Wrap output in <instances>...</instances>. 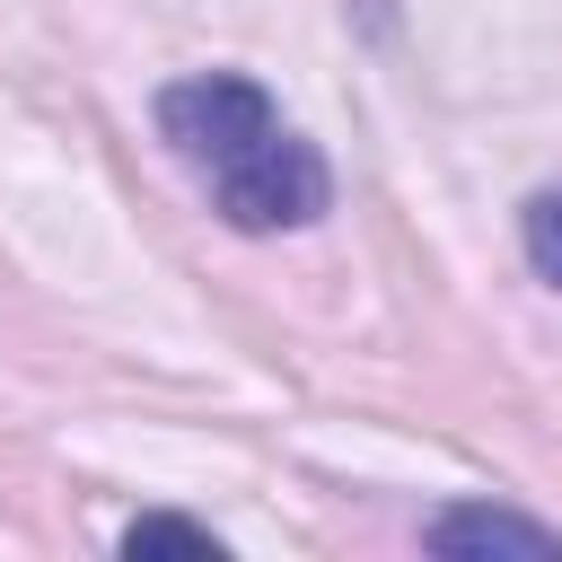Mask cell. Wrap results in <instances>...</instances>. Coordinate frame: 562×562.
Returning a JSON list of instances; mask_svg holds the SVG:
<instances>
[{
    "instance_id": "4",
    "label": "cell",
    "mask_w": 562,
    "mask_h": 562,
    "mask_svg": "<svg viewBox=\"0 0 562 562\" xmlns=\"http://www.w3.org/2000/svg\"><path fill=\"white\" fill-rule=\"evenodd\" d=\"M518 237H527V263L562 290V193H536V202H527V220H518Z\"/></svg>"
},
{
    "instance_id": "3",
    "label": "cell",
    "mask_w": 562,
    "mask_h": 562,
    "mask_svg": "<svg viewBox=\"0 0 562 562\" xmlns=\"http://www.w3.org/2000/svg\"><path fill=\"white\" fill-rule=\"evenodd\" d=\"M123 553H193V562H220V536L193 527V518H132L123 527Z\"/></svg>"
},
{
    "instance_id": "1",
    "label": "cell",
    "mask_w": 562,
    "mask_h": 562,
    "mask_svg": "<svg viewBox=\"0 0 562 562\" xmlns=\"http://www.w3.org/2000/svg\"><path fill=\"white\" fill-rule=\"evenodd\" d=\"M158 132L184 158V176L211 193V211L246 237L307 228L334 202V176H325L316 140L246 70H193V79L158 88Z\"/></svg>"
},
{
    "instance_id": "2",
    "label": "cell",
    "mask_w": 562,
    "mask_h": 562,
    "mask_svg": "<svg viewBox=\"0 0 562 562\" xmlns=\"http://www.w3.org/2000/svg\"><path fill=\"white\" fill-rule=\"evenodd\" d=\"M422 544H430V553H562V527L465 501V509H439V518L422 527Z\"/></svg>"
}]
</instances>
